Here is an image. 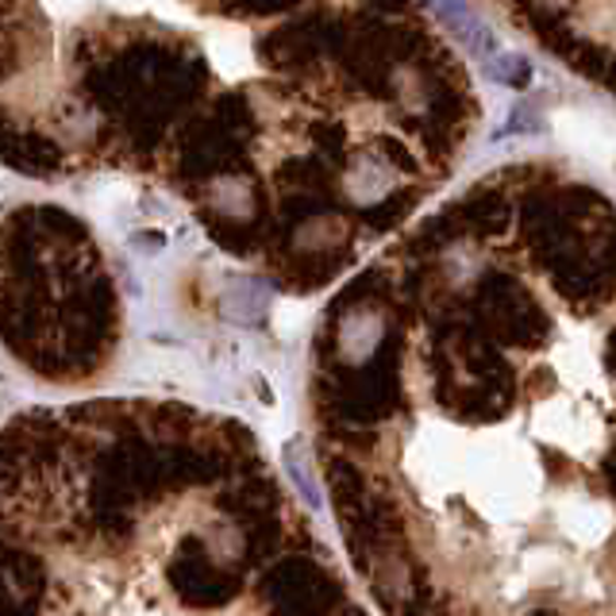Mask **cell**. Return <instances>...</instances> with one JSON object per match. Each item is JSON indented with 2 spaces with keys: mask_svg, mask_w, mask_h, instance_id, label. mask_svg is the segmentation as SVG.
<instances>
[{
  "mask_svg": "<svg viewBox=\"0 0 616 616\" xmlns=\"http://www.w3.org/2000/svg\"><path fill=\"white\" fill-rule=\"evenodd\" d=\"M489 78L512 85V90H524V85L532 82V66H528L520 55H501L489 62Z\"/></svg>",
  "mask_w": 616,
  "mask_h": 616,
  "instance_id": "1",
  "label": "cell"
},
{
  "mask_svg": "<svg viewBox=\"0 0 616 616\" xmlns=\"http://www.w3.org/2000/svg\"><path fill=\"white\" fill-rule=\"evenodd\" d=\"M471 9H431V16H447V20H466ZM462 39L471 43L474 50H494V35H478L471 27H462Z\"/></svg>",
  "mask_w": 616,
  "mask_h": 616,
  "instance_id": "2",
  "label": "cell"
}]
</instances>
